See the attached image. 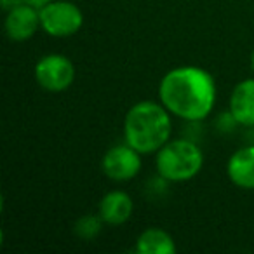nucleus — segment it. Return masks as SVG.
<instances>
[{
	"label": "nucleus",
	"mask_w": 254,
	"mask_h": 254,
	"mask_svg": "<svg viewBox=\"0 0 254 254\" xmlns=\"http://www.w3.org/2000/svg\"><path fill=\"white\" fill-rule=\"evenodd\" d=\"M218 91L214 77L205 68L176 66L159 84V101L173 117L187 122H200L214 110Z\"/></svg>",
	"instance_id": "f257e3e1"
},
{
	"label": "nucleus",
	"mask_w": 254,
	"mask_h": 254,
	"mask_svg": "<svg viewBox=\"0 0 254 254\" xmlns=\"http://www.w3.org/2000/svg\"><path fill=\"white\" fill-rule=\"evenodd\" d=\"M162 103L138 101L127 110L124 119V141L141 155L157 153L173 134V119Z\"/></svg>",
	"instance_id": "f03ea898"
},
{
	"label": "nucleus",
	"mask_w": 254,
	"mask_h": 254,
	"mask_svg": "<svg viewBox=\"0 0 254 254\" xmlns=\"http://www.w3.org/2000/svg\"><path fill=\"white\" fill-rule=\"evenodd\" d=\"M204 167V152L190 139H169L155 153L157 174L166 183H185Z\"/></svg>",
	"instance_id": "7ed1b4c3"
},
{
	"label": "nucleus",
	"mask_w": 254,
	"mask_h": 254,
	"mask_svg": "<svg viewBox=\"0 0 254 254\" xmlns=\"http://www.w3.org/2000/svg\"><path fill=\"white\" fill-rule=\"evenodd\" d=\"M84 12L70 0H53L40 9V30L54 39H66L80 32Z\"/></svg>",
	"instance_id": "20e7f679"
},
{
	"label": "nucleus",
	"mask_w": 254,
	"mask_h": 254,
	"mask_svg": "<svg viewBox=\"0 0 254 254\" xmlns=\"http://www.w3.org/2000/svg\"><path fill=\"white\" fill-rule=\"evenodd\" d=\"M35 82L47 92H64L75 80V64L64 54H46L35 64Z\"/></svg>",
	"instance_id": "39448f33"
},
{
	"label": "nucleus",
	"mask_w": 254,
	"mask_h": 254,
	"mask_svg": "<svg viewBox=\"0 0 254 254\" xmlns=\"http://www.w3.org/2000/svg\"><path fill=\"white\" fill-rule=\"evenodd\" d=\"M141 153L126 141L108 148L101 159V169L105 176L117 183L131 181L141 171Z\"/></svg>",
	"instance_id": "423d86ee"
},
{
	"label": "nucleus",
	"mask_w": 254,
	"mask_h": 254,
	"mask_svg": "<svg viewBox=\"0 0 254 254\" xmlns=\"http://www.w3.org/2000/svg\"><path fill=\"white\" fill-rule=\"evenodd\" d=\"M40 30V9L23 4L9 9L4 21V32L12 42H26Z\"/></svg>",
	"instance_id": "0eeeda50"
},
{
	"label": "nucleus",
	"mask_w": 254,
	"mask_h": 254,
	"mask_svg": "<svg viewBox=\"0 0 254 254\" xmlns=\"http://www.w3.org/2000/svg\"><path fill=\"white\" fill-rule=\"evenodd\" d=\"M134 212V202L131 195L124 190H110L103 195L98 205V214L105 221V225L120 226L131 219Z\"/></svg>",
	"instance_id": "6e6552de"
},
{
	"label": "nucleus",
	"mask_w": 254,
	"mask_h": 254,
	"mask_svg": "<svg viewBox=\"0 0 254 254\" xmlns=\"http://www.w3.org/2000/svg\"><path fill=\"white\" fill-rule=\"evenodd\" d=\"M228 112L237 126L254 129V77L244 78L232 89Z\"/></svg>",
	"instance_id": "1a4fd4ad"
},
{
	"label": "nucleus",
	"mask_w": 254,
	"mask_h": 254,
	"mask_svg": "<svg viewBox=\"0 0 254 254\" xmlns=\"http://www.w3.org/2000/svg\"><path fill=\"white\" fill-rule=\"evenodd\" d=\"M226 176L240 190H254V145H246L230 155Z\"/></svg>",
	"instance_id": "9d476101"
},
{
	"label": "nucleus",
	"mask_w": 254,
	"mask_h": 254,
	"mask_svg": "<svg viewBox=\"0 0 254 254\" xmlns=\"http://www.w3.org/2000/svg\"><path fill=\"white\" fill-rule=\"evenodd\" d=\"M134 249L139 254H176L178 247L167 230L150 226L138 235Z\"/></svg>",
	"instance_id": "9b49d317"
},
{
	"label": "nucleus",
	"mask_w": 254,
	"mask_h": 254,
	"mask_svg": "<svg viewBox=\"0 0 254 254\" xmlns=\"http://www.w3.org/2000/svg\"><path fill=\"white\" fill-rule=\"evenodd\" d=\"M103 225H105V221H103L99 214H85L75 221L73 232L80 240H87L89 242V240H94L101 233Z\"/></svg>",
	"instance_id": "f8f14e48"
},
{
	"label": "nucleus",
	"mask_w": 254,
	"mask_h": 254,
	"mask_svg": "<svg viewBox=\"0 0 254 254\" xmlns=\"http://www.w3.org/2000/svg\"><path fill=\"white\" fill-rule=\"evenodd\" d=\"M0 4H2V7H4L5 11H9V9L23 4V0H0Z\"/></svg>",
	"instance_id": "ddd939ff"
},
{
	"label": "nucleus",
	"mask_w": 254,
	"mask_h": 254,
	"mask_svg": "<svg viewBox=\"0 0 254 254\" xmlns=\"http://www.w3.org/2000/svg\"><path fill=\"white\" fill-rule=\"evenodd\" d=\"M23 2L33 5V7H37V9H42L44 5H47L49 2H53V0H23Z\"/></svg>",
	"instance_id": "4468645a"
},
{
	"label": "nucleus",
	"mask_w": 254,
	"mask_h": 254,
	"mask_svg": "<svg viewBox=\"0 0 254 254\" xmlns=\"http://www.w3.org/2000/svg\"><path fill=\"white\" fill-rule=\"evenodd\" d=\"M251 70L254 73V49H253V54H251Z\"/></svg>",
	"instance_id": "2eb2a0df"
}]
</instances>
